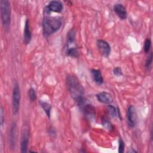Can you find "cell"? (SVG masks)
<instances>
[{"label":"cell","mask_w":153,"mask_h":153,"mask_svg":"<svg viewBox=\"0 0 153 153\" xmlns=\"http://www.w3.org/2000/svg\"><path fill=\"white\" fill-rule=\"evenodd\" d=\"M66 82L68 91L76 104L78 105L83 102L85 100L84 88L77 76L74 74L67 75Z\"/></svg>","instance_id":"6da1fadb"},{"label":"cell","mask_w":153,"mask_h":153,"mask_svg":"<svg viewBox=\"0 0 153 153\" xmlns=\"http://www.w3.org/2000/svg\"><path fill=\"white\" fill-rule=\"evenodd\" d=\"M62 25V18L60 16H45L42 22L43 36L48 38L60 29Z\"/></svg>","instance_id":"7a4b0ae2"},{"label":"cell","mask_w":153,"mask_h":153,"mask_svg":"<svg viewBox=\"0 0 153 153\" xmlns=\"http://www.w3.org/2000/svg\"><path fill=\"white\" fill-rule=\"evenodd\" d=\"M1 19L2 26L6 31H8L10 27L11 23V5L8 0L0 1Z\"/></svg>","instance_id":"3957f363"},{"label":"cell","mask_w":153,"mask_h":153,"mask_svg":"<svg viewBox=\"0 0 153 153\" xmlns=\"http://www.w3.org/2000/svg\"><path fill=\"white\" fill-rule=\"evenodd\" d=\"M21 99V91L18 82L15 80L14 82L13 93H12V103H13V111L14 115L18 114L20 108V103Z\"/></svg>","instance_id":"277c9868"},{"label":"cell","mask_w":153,"mask_h":153,"mask_svg":"<svg viewBox=\"0 0 153 153\" xmlns=\"http://www.w3.org/2000/svg\"><path fill=\"white\" fill-rule=\"evenodd\" d=\"M78 106L87 118L89 120H93L94 118L96 115V109L91 104L88 103L86 99Z\"/></svg>","instance_id":"5b68a950"},{"label":"cell","mask_w":153,"mask_h":153,"mask_svg":"<svg viewBox=\"0 0 153 153\" xmlns=\"http://www.w3.org/2000/svg\"><path fill=\"white\" fill-rule=\"evenodd\" d=\"M29 140V130L27 124H25L22 129V134L20 139V149L21 152L24 153L27 151L28 143Z\"/></svg>","instance_id":"8992f818"},{"label":"cell","mask_w":153,"mask_h":153,"mask_svg":"<svg viewBox=\"0 0 153 153\" xmlns=\"http://www.w3.org/2000/svg\"><path fill=\"white\" fill-rule=\"evenodd\" d=\"M127 121L129 127L134 128L137 122V115L134 106L130 105L127 111Z\"/></svg>","instance_id":"52a82bcc"},{"label":"cell","mask_w":153,"mask_h":153,"mask_svg":"<svg viewBox=\"0 0 153 153\" xmlns=\"http://www.w3.org/2000/svg\"><path fill=\"white\" fill-rule=\"evenodd\" d=\"M96 45L99 53L105 57H108L111 52V48L109 44L102 39H97Z\"/></svg>","instance_id":"ba28073f"},{"label":"cell","mask_w":153,"mask_h":153,"mask_svg":"<svg viewBox=\"0 0 153 153\" xmlns=\"http://www.w3.org/2000/svg\"><path fill=\"white\" fill-rule=\"evenodd\" d=\"M63 4L59 1H51L44 8V12L47 14H50L51 12L61 13L63 10Z\"/></svg>","instance_id":"9c48e42d"},{"label":"cell","mask_w":153,"mask_h":153,"mask_svg":"<svg viewBox=\"0 0 153 153\" xmlns=\"http://www.w3.org/2000/svg\"><path fill=\"white\" fill-rule=\"evenodd\" d=\"M17 125L15 122L12 123L10 129V147L11 150L15 149L17 143Z\"/></svg>","instance_id":"30bf717a"},{"label":"cell","mask_w":153,"mask_h":153,"mask_svg":"<svg viewBox=\"0 0 153 153\" xmlns=\"http://www.w3.org/2000/svg\"><path fill=\"white\" fill-rule=\"evenodd\" d=\"M113 10L116 15L122 20H124L127 17V12L126 7L120 3H117L114 4L113 7Z\"/></svg>","instance_id":"8fae6325"},{"label":"cell","mask_w":153,"mask_h":153,"mask_svg":"<svg viewBox=\"0 0 153 153\" xmlns=\"http://www.w3.org/2000/svg\"><path fill=\"white\" fill-rule=\"evenodd\" d=\"M97 100L103 104H111L113 102V97L111 94L106 91H101L96 95Z\"/></svg>","instance_id":"7c38bea8"},{"label":"cell","mask_w":153,"mask_h":153,"mask_svg":"<svg viewBox=\"0 0 153 153\" xmlns=\"http://www.w3.org/2000/svg\"><path fill=\"white\" fill-rule=\"evenodd\" d=\"M32 39V32L28 19H26L23 30V42L25 44H29Z\"/></svg>","instance_id":"4fadbf2b"},{"label":"cell","mask_w":153,"mask_h":153,"mask_svg":"<svg viewBox=\"0 0 153 153\" xmlns=\"http://www.w3.org/2000/svg\"><path fill=\"white\" fill-rule=\"evenodd\" d=\"M90 74L93 81L99 85H102L103 83V78L102 72L99 69H92L90 70Z\"/></svg>","instance_id":"5bb4252c"},{"label":"cell","mask_w":153,"mask_h":153,"mask_svg":"<svg viewBox=\"0 0 153 153\" xmlns=\"http://www.w3.org/2000/svg\"><path fill=\"white\" fill-rule=\"evenodd\" d=\"M76 36V31L74 28H71L67 33L66 35V48L69 47L70 45L74 44Z\"/></svg>","instance_id":"9a60e30c"},{"label":"cell","mask_w":153,"mask_h":153,"mask_svg":"<svg viewBox=\"0 0 153 153\" xmlns=\"http://www.w3.org/2000/svg\"><path fill=\"white\" fill-rule=\"evenodd\" d=\"M66 54L68 56L72 57V58H78L79 56V54L78 48L75 47L66 48Z\"/></svg>","instance_id":"2e32d148"},{"label":"cell","mask_w":153,"mask_h":153,"mask_svg":"<svg viewBox=\"0 0 153 153\" xmlns=\"http://www.w3.org/2000/svg\"><path fill=\"white\" fill-rule=\"evenodd\" d=\"M108 111L111 117L112 118H115L118 117L121 118V115L120 114V109L118 108H115L113 105L109 104L108 106Z\"/></svg>","instance_id":"e0dca14e"},{"label":"cell","mask_w":153,"mask_h":153,"mask_svg":"<svg viewBox=\"0 0 153 153\" xmlns=\"http://www.w3.org/2000/svg\"><path fill=\"white\" fill-rule=\"evenodd\" d=\"M39 105H40L41 107L42 108V109L45 112L47 117L50 118V114H51V105L49 103H48L45 101H43V100L39 101Z\"/></svg>","instance_id":"ac0fdd59"},{"label":"cell","mask_w":153,"mask_h":153,"mask_svg":"<svg viewBox=\"0 0 153 153\" xmlns=\"http://www.w3.org/2000/svg\"><path fill=\"white\" fill-rule=\"evenodd\" d=\"M102 126L108 131H112L114 129V126L110 121L106 117H102Z\"/></svg>","instance_id":"d6986e66"},{"label":"cell","mask_w":153,"mask_h":153,"mask_svg":"<svg viewBox=\"0 0 153 153\" xmlns=\"http://www.w3.org/2000/svg\"><path fill=\"white\" fill-rule=\"evenodd\" d=\"M28 96L30 102H34L36 100V93L33 87H30L28 90Z\"/></svg>","instance_id":"ffe728a7"},{"label":"cell","mask_w":153,"mask_h":153,"mask_svg":"<svg viewBox=\"0 0 153 153\" xmlns=\"http://www.w3.org/2000/svg\"><path fill=\"white\" fill-rule=\"evenodd\" d=\"M151 47V41L149 38H146L144 42V46L143 50L146 53L149 52Z\"/></svg>","instance_id":"44dd1931"},{"label":"cell","mask_w":153,"mask_h":153,"mask_svg":"<svg viewBox=\"0 0 153 153\" xmlns=\"http://www.w3.org/2000/svg\"><path fill=\"white\" fill-rule=\"evenodd\" d=\"M152 53L151 51L145 62V68H146L147 70H149L151 68L152 65Z\"/></svg>","instance_id":"7402d4cb"},{"label":"cell","mask_w":153,"mask_h":153,"mask_svg":"<svg viewBox=\"0 0 153 153\" xmlns=\"http://www.w3.org/2000/svg\"><path fill=\"white\" fill-rule=\"evenodd\" d=\"M125 143L121 137H119L118 139V152L119 153H123L124 151Z\"/></svg>","instance_id":"603a6c76"},{"label":"cell","mask_w":153,"mask_h":153,"mask_svg":"<svg viewBox=\"0 0 153 153\" xmlns=\"http://www.w3.org/2000/svg\"><path fill=\"white\" fill-rule=\"evenodd\" d=\"M113 74L117 76H120L123 75V71L120 67L116 66L113 69Z\"/></svg>","instance_id":"cb8c5ba5"},{"label":"cell","mask_w":153,"mask_h":153,"mask_svg":"<svg viewBox=\"0 0 153 153\" xmlns=\"http://www.w3.org/2000/svg\"><path fill=\"white\" fill-rule=\"evenodd\" d=\"M48 133L50 136L54 137L56 136V130L53 126H50V127H48Z\"/></svg>","instance_id":"d4e9b609"},{"label":"cell","mask_w":153,"mask_h":153,"mask_svg":"<svg viewBox=\"0 0 153 153\" xmlns=\"http://www.w3.org/2000/svg\"><path fill=\"white\" fill-rule=\"evenodd\" d=\"M0 123L1 126H2L4 125V121H5V117H4V109L2 106L1 107V111H0Z\"/></svg>","instance_id":"484cf974"}]
</instances>
